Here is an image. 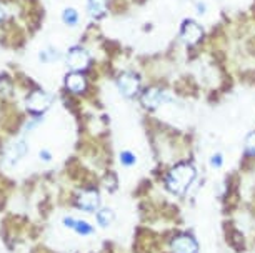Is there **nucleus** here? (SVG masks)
Here are the masks:
<instances>
[{"mask_svg":"<svg viewBox=\"0 0 255 253\" xmlns=\"http://www.w3.org/2000/svg\"><path fill=\"white\" fill-rule=\"evenodd\" d=\"M195 178V169L189 164H180L170 170L167 176V187L177 195L184 193Z\"/></svg>","mask_w":255,"mask_h":253,"instance_id":"nucleus-1","label":"nucleus"},{"mask_svg":"<svg viewBox=\"0 0 255 253\" xmlns=\"http://www.w3.org/2000/svg\"><path fill=\"white\" fill-rule=\"evenodd\" d=\"M202 35H204V30L199 23L192 22V20H187L184 25H182V30H180V37L185 44L189 45H195L197 42H200Z\"/></svg>","mask_w":255,"mask_h":253,"instance_id":"nucleus-2","label":"nucleus"},{"mask_svg":"<svg viewBox=\"0 0 255 253\" xmlns=\"http://www.w3.org/2000/svg\"><path fill=\"white\" fill-rule=\"evenodd\" d=\"M119 88L125 97H135L138 88H140V82L133 74H124L119 79Z\"/></svg>","mask_w":255,"mask_h":253,"instance_id":"nucleus-3","label":"nucleus"},{"mask_svg":"<svg viewBox=\"0 0 255 253\" xmlns=\"http://www.w3.org/2000/svg\"><path fill=\"white\" fill-rule=\"evenodd\" d=\"M170 250L172 253H195L197 242L189 235H180L170 243Z\"/></svg>","mask_w":255,"mask_h":253,"instance_id":"nucleus-4","label":"nucleus"},{"mask_svg":"<svg viewBox=\"0 0 255 253\" xmlns=\"http://www.w3.org/2000/svg\"><path fill=\"white\" fill-rule=\"evenodd\" d=\"M67 62H69L72 70L75 72L85 70L89 67V54L84 49H74L70 50L69 57H67Z\"/></svg>","mask_w":255,"mask_h":253,"instance_id":"nucleus-5","label":"nucleus"},{"mask_svg":"<svg viewBox=\"0 0 255 253\" xmlns=\"http://www.w3.org/2000/svg\"><path fill=\"white\" fill-rule=\"evenodd\" d=\"M27 105L28 108H30L32 112L35 113H42L45 112L47 108H49L50 105V97L44 92H40V90H37V92H33L30 97L27 100Z\"/></svg>","mask_w":255,"mask_h":253,"instance_id":"nucleus-6","label":"nucleus"},{"mask_svg":"<svg viewBox=\"0 0 255 253\" xmlns=\"http://www.w3.org/2000/svg\"><path fill=\"white\" fill-rule=\"evenodd\" d=\"M165 93L162 92V90L158 88H148L145 93L142 95V103L145 105L147 108H150V110H155L158 108L160 105L165 102Z\"/></svg>","mask_w":255,"mask_h":253,"instance_id":"nucleus-7","label":"nucleus"},{"mask_svg":"<svg viewBox=\"0 0 255 253\" xmlns=\"http://www.w3.org/2000/svg\"><path fill=\"white\" fill-rule=\"evenodd\" d=\"M99 193L95 192V190H85V192H82L79 195V198H77V205L82 208V210H95L99 207Z\"/></svg>","mask_w":255,"mask_h":253,"instance_id":"nucleus-8","label":"nucleus"},{"mask_svg":"<svg viewBox=\"0 0 255 253\" xmlns=\"http://www.w3.org/2000/svg\"><path fill=\"white\" fill-rule=\"evenodd\" d=\"M65 85H67V88H69L70 92H74V93H80V92H84V90H85V80H84V77H82L80 74L67 75Z\"/></svg>","mask_w":255,"mask_h":253,"instance_id":"nucleus-9","label":"nucleus"},{"mask_svg":"<svg viewBox=\"0 0 255 253\" xmlns=\"http://www.w3.org/2000/svg\"><path fill=\"white\" fill-rule=\"evenodd\" d=\"M25 150H27V145L22 140L17 142V143H13L10 149L7 150V162H8V164H15V162L20 159V157H23Z\"/></svg>","mask_w":255,"mask_h":253,"instance_id":"nucleus-10","label":"nucleus"},{"mask_svg":"<svg viewBox=\"0 0 255 253\" xmlns=\"http://www.w3.org/2000/svg\"><path fill=\"white\" fill-rule=\"evenodd\" d=\"M65 225L72 227L77 233H82V235H89L92 233V227L89 223H84V222H77V220H72V218H65Z\"/></svg>","mask_w":255,"mask_h":253,"instance_id":"nucleus-11","label":"nucleus"},{"mask_svg":"<svg viewBox=\"0 0 255 253\" xmlns=\"http://www.w3.org/2000/svg\"><path fill=\"white\" fill-rule=\"evenodd\" d=\"M89 10L94 17H100L105 12V0H89Z\"/></svg>","mask_w":255,"mask_h":253,"instance_id":"nucleus-12","label":"nucleus"},{"mask_svg":"<svg viewBox=\"0 0 255 253\" xmlns=\"http://www.w3.org/2000/svg\"><path fill=\"white\" fill-rule=\"evenodd\" d=\"M114 220V213H112V210H107V208H104L102 212H99V223L102 227H109L110 225V222Z\"/></svg>","mask_w":255,"mask_h":253,"instance_id":"nucleus-13","label":"nucleus"},{"mask_svg":"<svg viewBox=\"0 0 255 253\" xmlns=\"http://www.w3.org/2000/svg\"><path fill=\"white\" fill-rule=\"evenodd\" d=\"M77 18H79V15H77V12L74 10V8H67V10L64 12V22L69 23V25H75Z\"/></svg>","mask_w":255,"mask_h":253,"instance_id":"nucleus-14","label":"nucleus"},{"mask_svg":"<svg viewBox=\"0 0 255 253\" xmlns=\"http://www.w3.org/2000/svg\"><path fill=\"white\" fill-rule=\"evenodd\" d=\"M245 152L249 155H255V132H252L247 137V142H245Z\"/></svg>","mask_w":255,"mask_h":253,"instance_id":"nucleus-15","label":"nucleus"},{"mask_svg":"<svg viewBox=\"0 0 255 253\" xmlns=\"http://www.w3.org/2000/svg\"><path fill=\"white\" fill-rule=\"evenodd\" d=\"M120 160H122L124 165H133V164H135V157H133L132 152H122Z\"/></svg>","mask_w":255,"mask_h":253,"instance_id":"nucleus-16","label":"nucleus"},{"mask_svg":"<svg viewBox=\"0 0 255 253\" xmlns=\"http://www.w3.org/2000/svg\"><path fill=\"white\" fill-rule=\"evenodd\" d=\"M212 164H214L215 167H219L220 164H222V157H220V155H215L214 159H212Z\"/></svg>","mask_w":255,"mask_h":253,"instance_id":"nucleus-17","label":"nucleus"},{"mask_svg":"<svg viewBox=\"0 0 255 253\" xmlns=\"http://www.w3.org/2000/svg\"><path fill=\"white\" fill-rule=\"evenodd\" d=\"M42 159H44V160H50V154H49V152H42Z\"/></svg>","mask_w":255,"mask_h":253,"instance_id":"nucleus-18","label":"nucleus"},{"mask_svg":"<svg viewBox=\"0 0 255 253\" xmlns=\"http://www.w3.org/2000/svg\"><path fill=\"white\" fill-rule=\"evenodd\" d=\"M3 18V12H2V8H0V20Z\"/></svg>","mask_w":255,"mask_h":253,"instance_id":"nucleus-19","label":"nucleus"}]
</instances>
